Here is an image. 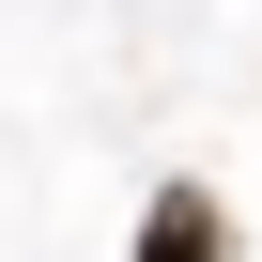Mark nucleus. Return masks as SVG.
I'll use <instances>...</instances> for the list:
<instances>
[{
	"instance_id": "f257e3e1",
	"label": "nucleus",
	"mask_w": 262,
	"mask_h": 262,
	"mask_svg": "<svg viewBox=\"0 0 262 262\" xmlns=\"http://www.w3.org/2000/svg\"><path fill=\"white\" fill-rule=\"evenodd\" d=\"M139 262H231V201H216V185H155Z\"/></svg>"
}]
</instances>
